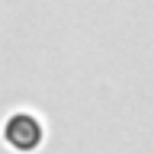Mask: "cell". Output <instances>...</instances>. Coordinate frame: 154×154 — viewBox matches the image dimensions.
<instances>
[{
  "label": "cell",
  "instance_id": "cell-1",
  "mask_svg": "<svg viewBox=\"0 0 154 154\" xmlns=\"http://www.w3.org/2000/svg\"><path fill=\"white\" fill-rule=\"evenodd\" d=\"M3 135H7V141L13 144L16 151H32V148H38V141H42V125H38L32 116L19 112V116H10L7 119Z\"/></svg>",
  "mask_w": 154,
  "mask_h": 154
}]
</instances>
